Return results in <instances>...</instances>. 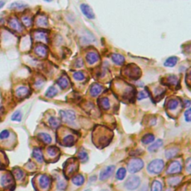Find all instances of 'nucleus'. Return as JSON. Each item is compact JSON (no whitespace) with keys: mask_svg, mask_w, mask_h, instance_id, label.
I'll use <instances>...</instances> for the list:
<instances>
[{"mask_svg":"<svg viewBox=\"0 0 191 191\" xmlns=\"http://www.w3.org/2000/svg\"><path fill=\"white\" fill-rule=\"evenodd\" d=\"M112 61L117 65H122L125 62V57L120 54H113L112 55Z\"/></svg>","mask_w":191,"mask_h":191,"instance_id":"22","label":"nucleus"},{"mask_svg":"<svg viewBox=\"0 0 191 191\" xmlns=\"http://www.w3.org/2000/svg\"><path fill=\"white\" fill-rule=\"evenodd\" d=\"M73 77H74L75 80L82 81L84 80V79H85V75H84L81 72H76V73H75L74 74H73Z\"/></svg>","mask_w":191,"mask_h":191,"instance_id":"41","label":"nucleus"},{"mask_svg":"<svg viewBox=\"0 0 191 191\" xmlns=\"http://www.w3.org/2000/svg\"><path fill=\"white\" fill-rule=\"evenodd\" d=\"M99 107L102 108L103 110H108L111 107V102L108 98L107 97H102L98 100Z\"/></svg>","mask_w":191,"mask_h":191,"instance_id":"16","label":"nucleus"},{"mask_svg":"<svg viewBox=\"0 0 191 191\" xmlns=\"http://www.w3.org/2000/svg\"><path fill=\"white\" fill-rule=\"evenodd\" d=\"M164 167V162L161 159H155L149 163L147 166V170L152 174H159L162 172Z\"/></svg>","mask_w":191,"mask_h":191,"instance_id":"1","label":"nucleus"},{"mask_svg":"<svg viewBox=\"0 0 191 191\" xmlns=\"http://www.w3.org/2000/svg\"><path fill=\"white\" fill-rule=\"evenodd\" d=\"M70 161H71L68 160L65 163L66 166L63 168V171L65 172L64 174H67L69 176L73 174L79 169V164L76 162V161H75L74 159H70Z\"/></svg>","mask_w":191,"mask_h":191,"instance_id":"5","label":"nucleus"},{"mask_svg":"<svg viewBox=\"0 0 191 191\" xmlns=\"http://www.w3.org/2000/svg\"><path fill=\"white\" fill-rule=\"evenodd\" d=\"M32 155L33 157L36 159V161H38L39 163H43V155L42 153L41 149L40 148H35L33 149L32 152Z\"/></svg>","mask_w":191,"mask_h":191,"instance_id":"19","label":"nucleus"},{"mask_svg":"<svg viewBox=\"0 0 191 191\" xmlns=\"http://www.w3.org/2000/svg\"><path fill=\"white\" fill-rule=\"evenodd\" d=\"M58 86L61 87V89H66L67 88L69 85V81L67 77H61L59 78L58 80L57 81Z\"/></svg>","mask_w":191,"mask_h":191,"instance_id":"23","label":"nucleus"},{"mask_svg":"<svg viewBox=\"0 0 191 191\" xmlns=\"http://www.w3.org/2000/svg\"><path fill=\"white\" fill-rule=\"evenodd\" d=\"M178 149H169L165 152V155H166V158L167 159H170L173 158V157H176L178 153Z\"/></svg>","mask_w":191,"mask_h":191,"instance_id":"29","label":"nucleus"},{"mask_svg":"<svg viewBox=\"0 0 191 191\" xmlns=\"http://www.w3.org/2000/svg\"><path fill=\"white\" fill-rule=\"evenodd\" d=\"M37 138L39 139L41 142H43L45 144H49L52 143V137L49 134H46V133L41 132L37 134Z\"/></svg>","mask_w":191,"mask_h":191,"instance_id":"18","label":"nucleus"},{"mask_svg":"<svg viewBox=\"0 0 191 191\" xmlns=\"http://www.w3.org/2000/svg\"><path fill=\"white\" fill-rule=\"evenodd\" d=\"M27 5L25 3H24L23 2H15V3H12L11 6H10V8L11 9H14V10H23L25 8H27Z\"/></svg>","mask_w":191,"mask_h":191,"instance_id":"26","label":"nucleus"},{"mask_svg":"<svg viewBox=\"0 0 191 191\" xmlns=\"http://www.w3.org/2000/svg\"><path fill=\"white\" fill-rule=\"evenodd\" d=\"M49 123L50 125V126L53 128H57L61 124V120L60 119L57 118L55 117H51L49 119Z\"/></svg>","mask_w":191,"mask_h":191,"instance_id":"28","label":"nucleus"},{"mask_svg":"<svg viewBox=\"0 0 191 191\" xmlns=\"http://www.w3.org/2000/svg\"><path fill=\"white\" fill-rule=\"evenodd\" d=\"M22 20H23V23L24 25L27 27L31 26V24H32V20H31V18L29 17H23V19H22Z\"/></svg>","mask_w":191,"mask_h":191,"instance_id":"42","label":"nucleus"},{"mask_svg":"<svg viewBox=\"0 0 191 191\" xmlns=\"http://www.w3.org/2000/svg\"><path fill=\"white\" fill-rule=\"evenodd\" d=\"M182 164L178 161H172L168 166V169L166 170V173L169 175H174L178 174V173L182 172Z\"/></svg>","mask_w":191,"mask_h":191,"instance_id":"6","label":"nucleus"},{"mask_svg":"<svg viewBox=\"0 0 191 191\" xmlns=\"http://www.w3.org/2000/svg\"><path fill=\"white\" fill-rule=\"evenodd\" d=\"M35 38L37 40V41H47L46 35L44 32H42V31H37V32L35 34Z\"/></svg>","mask_w":191,"mask_h":191,"instance_id":"34","label":"nucleus"},{"mask_svg":"<svg viewBox=\"0 0 191 191\" xmlns=\"http://www.w3.org/2000/svg\"><path fill=\"white\" fill-rule=\"evenodd\" d=\"M178 106V101L176 99H171L169 101L168 104H167V107H168L169 110H176L177 107Z\"/></svg>","mask_w":191,"mask_h":191,"instance_id":"32","label":"nucleus"},{"mask_svg":"<svg viewBox=\"0 0 191 191\" xmlns=\"http://www.w3.org/2000/svg\"><path fill=\"white\" fill-rule=\"evenodd\" d=\"M162 184L158 181H154L152 185V190L151 191H162Z\"/></svg>","mask_w":191,"mask_h":191,"instance_id":"35","label":"nucleus"},{"mask_svg":"<svg viewBox=\"0 0 191 191\" xmlns=\"http://www.w3.org/2000/svg\"><path fill=\"white\" fill-rule=\"evenodd\" d=\"M14 176L17 180H20L24 176L23 171L19 168H16L14 170Z\"/></svg>","mask_w":191,"mask_h":191,"instance_id":"39","label":"nucleus"},{"mask_svg":"<svg viewBox=\"0 0 191 191\" xmlns=\"http://www.w3.org/2000/svg\"><path fill=\"white\" fill-rule=\"evenodd\" d=\"M101 89H102V87L99 84H93L90 88V92L92 96H96L101 92V90H102Z\"/></svg>","mask_w":191,"mask_h":191,"instance_id":"17","label":"nucleus"},{"mask_svg":"<svg viewBox=\"0 0 191 191\" xmlns=\"http://www.w3.org/2000/svg\"><path fill=\"white\" fill-rule=\"evenodd\" d=\"M76 66H75V67H81V66L83 65V61H82V60H81V59H79V60H77L76 61V64H75Z\"/></svg>","mask_w":191,"mask_h":191,"instance_id":"48","label":"nucleus"},{"mask_svg":"<svg viewBox=\"0 0 191 191\" xmlns=\"http://www.w3.org/2000/svg\"><path fill=\"white\" fill-rule=\"evenodd\" d=\"M168 80L171 85H176L178 83V79L175 75H171V76L168 78Z\"/></svg>","mask_w":191,"mask_h":191,"instance_id":"46","label":"nucleus"},{"mask_svg":"<svg viewBox=\"0 0 191 191\" xmlns=\"http://www.w3.org/2000/svg\"><path fill=\"white\" fill-rule=\"evenodd\" d=\"M47 152L50 156H55L59 152V149L56 146H50L48 148Z\"/></svg>","mask_w":191,"mask_h":191,"instance_id":"37","label":"nucleus"},{"mask_svg":"<svg viewBox=\"0 0 191 191\" xmlns=\"http://www.w3.org/2000/svg\"><path fill=\"white\" fill-rule=\"evenodd\" d=\"M37 25H40V26H46L48 25V20L47 18L46 17H40L38 19H37Z\"/></svg>","mask_w":191,"mask_h":191,"instance_id":"38","label":"nucleus"},{"mask_svg":"<svg viewBox=\"0 0 191 191\" xmlns=\"http://www.w3.org/2000/svg\"><path fill=\"white\" fill-rule=\"evenodd\" d=\"M138 191H148V187H147L146 185H144V186H143Z\"/></svg>","mask_w":191,"mask_h":191,"instance_id":"50","label":"nucleus"},{"mask_svg":"<svg viewBox=\"0 0 191 191\" xmlns=\"http://www.w3.org/2000/svg\"><path fill=\"white\" fill-rule=\"evenodd\" d=\"M140 178L138 176H131L125 181V187L129 190H134L140 186Z\"/></svg>","mask_w":191,"mask_h":191,"instance_id":"4","label":"nucleus"},{"mask_svg":"<svg viewBox=\"0 0 191 191\" xmlns=\"http://www.w3.org/2000/svg\"><path fill=\"white\" fill-rule=\"evenodd\" d=\"M75 138L73 135L72 134H68L67 136L63 137L62 140V144L63 146L70 147L75 144Z\"/></svg>","mask_w":191,"mask_h":191,"instance_id":"15","label":"nucleus"},{"mask_svg":"<svg viewBox=\"0 0 191 191\" xmlns=\"http://www.w3.org/2000/svg\"><path fill=\"white\" fill-rule=\"evenodd\" d=\"M125 175H126V170H125L124 167H121V168H119V170H117L116 173V178L117 179H118V180L122 181L125 178Z\"/></svg>","mask_w":191,"mask_h":191,"instance_id":"30","label":"nucleus"},{"mask_svg":"<svg viewBox=\"0 0 191 191\" xmlns=\"http://www.w3.org/2000/svg\"><path fill=\"white\" fill-rule=\"evenodd\" d=\"M59 115L60 117H61V119H62V121L68 123V124H73L74 123L75 118V113L74 111H70V110H61L59 111Z\"/></svg>","mask_w":191,"mask_h":191,"instance_id":"3","label":"nucleus"},{"mask_svg":"<svg viewBox=\"0 0 191 191\" xmlns=\"http://www.w3.org/2000/svg\"><path fill=\"white\" fill-rule=\"evenodd\" d=\"M9 25L11 26L12 29H14L16 31H21L23 30V25L22 24L19 23V21L16 18H11L9 20Z\"/></svg>","mask_w":191,"mask_h":191,"instance_id":"12","label":"nucleus"},{"mask_svg":"<svg viewBox=\"0 0 191 191\" xmlns=\"http://www.w3.org/2000/svg\"><path fill=\"white\" fill-rule=\"evenodd\" d=\"M72 182L76 186H81L85 182V178L82 175L79 174L72 178Z\"/></svg>","mask_w":191,"mask_h":191,"instance_id":"25","label":"nucleus"},{"mask_svg":"<svg viewBox=\"0 0 191 191\" xmlns=\"http://www.w3.org/2000/svg\"><path fill=\"white\" fill-rule=\"evenodd\" d=\"M144 163L140 158H134L128 164V170L130 173H136L143 168Z\"/></svg>","mask_w":191,"mask_h":191,"instance_id":"2","label":"nucleus"},{"mask_svg":"<svg viewBox=\"0 0 191 191\" xmlns=\"http://www.w3.org/2000/svg\"><path fill=\"white\" fill-rule=\"evenodd\" d=\"M178 61V58L176 56L170 57H168V58L166 60V61L164 62V66H166V67H173L176 65Z\"/></svg>","mask_w":191,"mask_h":191,"instance_id":"24","label":"nucleus"},{"mask_svg":"<svg viewBox=\"0 0 191 191\" xmlns=\"http://www.w3.org/2000/svg\"><path fill=\"white\" fill-rule=\"evenodd\" d=\"M0 165H1V162H0Z\"/></svg>","mask_w":191,"mask_h":191,"instance_id":"56","label":"nucleus"},{"mask_svg":"<svg viewBox=\"0 0 191 191\" xmlns=\"http://www.w3.org/2000/svg\"><path fill=\"white\" fill-rule=\"evenodd\" d=\"M147 97H148V93H147L146 91H140V92H139L138 94H137V99H138V100L146 99Z\"/></svg>","mask_w":191,"mask_h":191,"instance_id":"43","label":"nucleus"},{"mask_svg":"<svg viewBox=\"0 0 191 191\" xmlns=\"http://www.w3.org/2000/svg\"><path fill=\"white\" fill-rule=\"evenodd\" d=\"M5 2H3V1H0V9H1L2 8H3V6L5 5Z\"/></svg>","mask_w":191,"mask_h":191,"instance_id":"52","label":"nucleus"},{"mask_svg":"<svg viewBox=\"0 0 191 191\" xmlns=\"http://www.w3.org/2000/svg\"><path fill=\"white\" fill-rule=\"evenodd\" d=\"M184 118L187 122H190L191 119V111L190 109H188L184 112Z\"/></svg>","mask_w":191,"mask_h":191,"instance_id":"45","label":"nucleus"},{"mask_svg":"<svg viewBox=\"0 0 191 191\" xmlns=\"http://www.w3.org/2000/svg\"><path fill=\"white\" fill-rule=\"evenodd\" d=\"M23 118V114H22L21 111H17L12 114L11 116V120L16 121V122H20Z\"/></svg>","mask_w":191,"mask_h":191,"instance_id":"33","label":"nucleus"},{"mask_svg":"<svg viewBox=\"0 0 191 191\" xmlns=\"http://www.w3.org/2000/svg\"><path fill=\"white\" fill-rule=\"evenodd\" d=\"M35 51V53L40 57H45L47 54L46 47L43 45H39L37 46H36Z\"/></svg>","mask_w":191,"mask_h":191,"instance_id":"21","label":"nucleus"},{"mask_svg":"<svg viewBox=\"0 0 191 191\" xmlns=\"http://www.w3.org/2000/svg\"><path fill=\"white\" fill-rule=\"evenodd\" d=\"M101 191H108V190H101Z\"/></svg>","mask_w":191,"mask_h":191,"instance_id":"55","label":"nucleus"},{"mask_svg":"<svg viewBox=\"0 0 191 191\" xmlns=\"http://www.w3.org/2000/svg\"><path fill=\"white\" fill-rule=\"evenodd\" d=\"M78 156H79V160H81L82 162H87L88 161V155H87V153L85 150L80 151L79 152Z\"/></svg>","mask_w":191,"mask_h":191,"instance_id":"36","label":"nucleus"},{"mask_svg":"<svg viewBox=\"0 0 191 191\" xmlns=\"http://www.w3.org/2000/svg\"><path fill=\"white\" fill-rule=\"evenodd\" d=\"M29 94V89L27 87L21 86L16 90V95L19 98H24Z\"/></svg>","mask_w":191,"mask_h":191,"instance_id":"14","label":"nucleus"},{"mask_svg":"<svg viewBox=\"0 0 191 191\" xmlns=\"http://www.w3.org/2000/svg\"><path fill=\"white\" fill-rule=\"evenodd\" d=\"M14 182V178L11 174L6 173L2 176L0 178V184L3 187V188H9L10 186H12Z\"/></svg>","mask_w":191,"mask_h":191,"instance_id":"8","label":"nucleus"},{"mask_svg":"<svg viewBox=\"0 0 191 191\" xmlns=\"http://www.w3.org/2000/svg\"><path fill=\"white\" fill-rule=\"evenodd\" d=\"M57 94V90L53 86L49 87L48 90L46 92V96L47 97H49V98H52V97L55 96Z\"/></svg>","mask_w":191,"mask_h":191,"instance_id":"31","label":"nucleus"},{"mask_svg":"<svg viewBox=\"0 0 191 191\" xmlns=\"http://www.w3.org/2000/svg\"><path fill=\"white\" fill-rule=\"evenodd\" d=\"M51 184V180L46 175H41L39 178V185L42 189H46Z\"/></svg>","mask_w":191,"mask_h":191,"instance_id":"11","label":"nucleus"},{"mask_svg":"<svg viewBox=\"0 0 191 191\" xmlns=\"http://www.w3.org/2000/svg\"><path fill=\"white\" fill-rule=\"evenodd\" d=\"M188 167H187V170H188V172H190V158L188 159Z\"/></svg>","mask_w":191,"mask_h":191,"instance_id":"51","label":"nucleus"},{"mask_svg":"<svg viewBox=\"0 0 191 191\" xmlns=\"http://www.w3.org/2000/svg\"><path fill=\"white\" fill-rule=\"evenodd\" d=\"M126 73L132 79H138L141 75L140 69L137 67H129V69L126 71Z\"/></svg>","mask_w":191,"mask_h":191,"instance_id":"10","label":"nucleus"},{"mask_svg":"<svg viewBox=\"0 0 191 191\" xmlns=\"http://www.w3.org/2000/svg\"><path fill=\"white\" fill-rule=\"evenodd\" d=\"M163 146V140H161V139H158L154 143H152V145L149 146L148 150L150 152H154L155 151L158 150L159 148H161V146Z\"/></svg>","mask_w":191,"mask_h":191,"instance_id":"20","label":"nucleus"},{"mask_svg":"<svg viewBox=\"0 0 191 191\" xmlns=\"http://www.w3.org/2000/svg\"><path fill=\"white\" fill-rule=\"evenodd\" d=\"M114 170H115V166H113V165L107 166L106 168H105L104 170L100 172V175H99V179H100L101 181L107 180V178H109L111 176H112L113 172H114Z\"/></svg>","mask_w":191,"mask_h":191,"instance_id":"7","label":"nucleus"},{"mask_svg":"<svg viewBox=\"0 0 191 191\" xmlns=\"http://www.w3.org/2000/svg\"><path fill=\"white\" fill-rule=\"evenodd\" d=\"M99 59V55L96 52H90L86 55V60L89 64H93L96 61H98Z\"/></svg>","mask_w":191,"mask_h":191,"instance_id":"13","label":"nucleus"},{"mask_svg":"<svg viewBox=\"0 0 191 191\" xmlns=\"http://www.w3.org/2000/svg\"><path fill=\"white\" fill-rule=\"evenodd\" d=\"M10 136V132L7 129H5V130H3L0 132V140H3L7 139L8 137Z\"/></svg>","mask_w":191,"mask_h":191,"instance_id":"40","label":"nucleus"},{"mask_svg":"<svg viewBox=\"0 0 191 191\" xmlns=\"http://www.w3.org/2000/svg\"><path fill=\"white\" fill-rule=\"evenodd\" d=\"M81 10L84 14V15H85L87 18L89 19H94L95 18V14L93 13L92 8L88 5L87 4H81Z\"/></svg>","mask_w":191,"mask_h":191,"instance_id":"9","label":"nucleus"},{"mask_svg":"<svg viewBox=\"0 0 191 191\" xmlns=\"http://www.w3.org/2000/svg\"><path fill=\"white\" fill-rule=\"evenodd\" d=\"M45 1H46V2H51L52 0H45Z\"/></svg>","mask_w":191,"mask_h":191,"instance_id":"54","label":"nucleus"},{"mask_svg":"<svg viewBox=\"0 0 191 191\" xmlns=\"http://www.w3.org/2000/svg\"><path fill=\"white\" fill-rule=\"evenodd\" d=\"M179 182H180V178L176 177V178H170V181H169V184H170L171 186H176V185L178 184Z\"/></svg>","mask_w":191,"mask_h":191,"instance_id":"44","label":"nucleus"},{"mask_svg":"<svg viewBox=\"0 0 191 191\" xmlns=\"http://www.w3.org/2000/svg\"><path fill=\"white\" fill-rule=\"evenodd\" d=\"M184 105L185 107H189L190 106V100H186L184 101Z\"/></svg>","mask_w":191,"mask_h":191,"instance_id":"49","label":"nucleus"},{"mask_svg":"<svg viewBox=\"0 0 191 191\" xmlns=\"http://www.w3.org/2000/svg\"><path fill=\"white\" fill-rule=\"evenodd\" d=\"M154 140H155V136L154 134H145L144 136L142 137V139H141V142L145 145L149 144V143H152Z\"/></svg>","mask_w":191,"mask_h":191,"instance_id":"27","label":"nucleus"},{"mask_svg":"<svg viewBox=\"0 0 191 191\" xmlns=\"http://www.w3.org/2000/svg\"><path fill=\"white\" fill-rule=\"evenodd\" d=\"M85 191H91V190H90V189H87V190H86Z\"/></svg>","mask_w":191,"mask_h":191,"instance_id":"53","label":"nucleus"},{"mask_svg":"<svg viewBox=\"0 0 191 191\" xmlns=\"http://www.w3.org/2000/svg\"><path fill=\"white\" fill-rule=\"evenodd\" d=\"M66 188H67V184H66V183L63 182V181H61V182H59L58 184H57V188H58L59 190H65Z\"/></svg>","mask_w":191,"mask_h":191,"instance_id":"47","label":"nucleus"}]
</instances>
